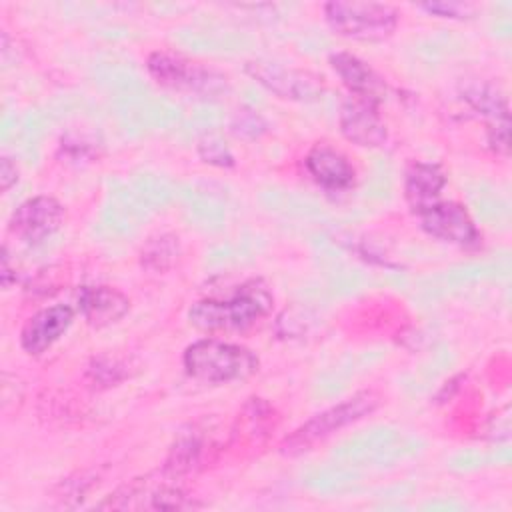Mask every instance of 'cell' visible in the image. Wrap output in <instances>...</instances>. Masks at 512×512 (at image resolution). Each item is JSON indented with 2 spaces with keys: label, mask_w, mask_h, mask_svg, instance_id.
Returning a JSON list of instances; mask_svg holds the SVG:
<instances>
[{
  "label": "cell",
  "mask_w": 512,
  "mask_h": 512,
  "mask_svg": "<svg viewBox=\"0 0 512 512\" xmlns=\"http://www.w3.org/2000/svg\"><path fill=\"white\" fill-rule=\"evenodd\" d=\"M270 304V292L262 284L250 282L240 286L228 298L198 300L188 310V320L192 326L206 332L244 330L266 316Z\"/></svg>",
  "instance_id": "cell-1"
},
{
  "label": "cell",
  "mask_w": 512,
  "mask_h": 512,
  "mask_svg": "<svg viewBox=\"0 0 512 512\" xmlns=\"http://www.w3.org/2000/svg\"><path fill=\"white\" fill-rule=\"evenodd\" d=\"M178 44L196 52H234L246 42L242 34L214 28H188L176 32Z\"/></svg>",
  "instance_id": "cell-23"
},
{
  "label": "cell",
  "mask_w": 512,
  "mask_h": 512,
  "mask_svg": "<svg viewBox=\"0 0 512 512\" xmlns=\"http://www.w3.org/2000/svg\"><path fill=\"white\" fill-rule=\"evenodd\" d=\"M246 74L284 100L314 102L324 94V82L318 74L280 62L250 60L246 64Z\"/></svg>",
  "instance_id": "cell-7"
},
{
  "label": "cell",
  "mask_w": 512,
  "mask_h": 512,
  "mask_svg": "<svg viewBox=\"0 0 512 512\" xmlns=\"http://www.w3.org/2000/svg\"><path fill=\"white\" fill-rule=\"evenodd\" d=\"M302 482L308 490L316 494H342L352 490L360 482V474L352 466L332 462V464L310 468L304 474Z\"/></svg>",
  "instance_id": "cell-22"
},
{
  "label": "cell",
  "mask_w": 512,
  "mask_h": 512,
  "mask_svg": "<svg viewBox=\"0 0 512 512\" xmlns=\"http://www.w3.org/2000/svg\"><path fill=\"white\" fill-rule=\"evenodd\" d=\"M468 202H470L476 218L490 226L506 224L510 218L508 200L490 184H484V182L474 184L468 190Z\"/></svg>",
  "instance_id": "cell-25"
},
{
  "label": "cell",
  "mask_w": 512,
  "mask_h": 512,
  "mask_svg": "<svg viewBox=\"0 0 512 512\" xmlns=\"http://www.w3.org/2000/svg\"><path fill=\"white\" fill-rule=\"evenodd\" d=\"M308 174L328 190H346L354 184V168L344 154L330 146H314L306 154Z\"/></svg>",
  "instance_id": "cell-19"
},
{
  "label": "cell",
  "mask_w": 512,
  "mask_h": 512,
  "mask_svg": "<svg viewBox=\"0 0 512 512\" xmlns=\"http://www.w3.org/2000/svg\"><path fill=\"white\" fill-rule=\"evenodd\" d=\"M116 110L124 126L138 130H166L172 128L182 116L176 102L150 94L116 100Z\"/></svg>",
  "instance_id": "cell-15"
},
{
  "label": "cell",
  "mask_w": 512,
  "mask_h": 512,
  "mask_svg": "<svg viewBox=\"0 0 512 512\" xmlns=\"http://www.w3.org/2000/svg\"><path fill=\"white\" fill-rule=\"evenodd\" d=\"M188 506H192V502L186 500L180 488L170 484L168 476H164V480H152L150 476L134 478L98 504L100 510H178Z\"/></svg>",
  "instance_id": "cell-8"
},
{
  "label": "cell",
  "mask_w": 512,
  "mask_h": 512,
  "mask_svg": "<svg viewBox=\"0 0 512 512\" xmlns=\"http://www.w3.org/2000/svg\"><path fill=\"white\" fill-rule=\"evenodd\" d=\"M96 78L100 84H104L108 90L114 92L116 100L148 94L140 76L126 64H118V62L100 64L96 68Z\"/></svg>",
  "instance_id": "cell-27"
},
{
  "label": "cell",
  "mask_w": 512,
  "mask_h": 512,
  "mask_svg": "<svg viewBox=\"0 0 512 512\" xmlns=\"http://www.w3.org/2000/svg\"><path fill=\"white\" fill-rule=\"evenodd\" d=\"M214 450H216V444L210 438V434L206 432V428L192 424L176 436V440L164 460L162 474L168 476L170 480L192 474L198 468H202L206 462L212 460Z\"/></svg>",
  "instance_id": "cell-13"
},
{
  "label": "cell",
  "mask_w": 512,
  "mask_h": 512,
  "mask_svg": "<svg viewBox=\"0 0 512 512\" xmlns=\"http://www.w3.org/2000/svg\"><path fill=\"white\" fill-rule=\"evenodd\" d=\"M446 186V174L438 164L432 162H416L408 168L404 180V194L408 202L420 210L440 196Z\"/></svg>",
  "instance_id": "cell-20"
},
{
  "label": "cell",
  "mask_w": 512,
  "mask_h": 512,
  "mask_svg": "<svg viewBox=\"0 0 512 512\" xmlns=\"http://www.w3.org/2000/svg\"><path fill=\"white\" fill-rule=\"evenodd\" d=\"M506 274H508V258L492 260V262L460 264V266H454V268L446 270L442 276L434 278V282H440V284H436L432 290L448 288V286L458 288L462 284H472V282L498 278V276H506Z\"/></svg>",
  "instance_id": "cell-26"
},
{
  "label": "cell",
  "mask_w": 512,
  "mask_h": 512,
  "mask_svg": "<svg viewBox=\"0 0 512 512\" xmlns=\"http://www.w3.org/2000/svg\"><path fill=\"white\" fill-rule=\"evenodd\" d=\"M378 406V396L374 392H358L352 398L338 402L320 414L306 420L302 426H298L286 440L282 442V452L288 456L302 454L316 446L318 442L332 436L336 430L346 428L348 424L368 416Z\"/></svg>",
  "instance_id": "cell-4"
},
{
  "label": "cell",
  "mask_w": 512,
  "mask_h": 512,
  "mask_svg": "<svg viewBox=\"0 0 512 512\" xmlns=\"http://www.w3.org/2000/svg\"><path fill=\"white\" fill-rule=\"evenodd\" d=\"M376 106L378 104H372L362 98H350L344 102L338 116V124L346 140L366 148L382 146L388 140L386 124Z\"/></svg>",
  "instance_id": "cell-14"
},
{
  "label": "cell",
  "mask_w": 512,
  "mask_h": 512,
  "mask_svg": "<svg viewBox=\"0 0 512 512\" xmlns=\"http://www.w3.org/2000/svg\"><path fill=\"white\" fill-rule=\"evenodd\" d=\"M182 362L188 376L206 384L246 380L258 370V358L252 350L214 338L192 342L184 350Z\"/></svg>",
  "instance_id": "cell-3"
},
{
  "label": "cell",
  "mask_w": 512,
  "mask_h": 512,
  "mask_svg": "<svg viewBox=\"0 0 512 512\" xmlns=\"http://www.w3.org/2000/svg\"><path fill=\"white\" fill-rule=\"evenodd\" d=\"M488 464H496L494 462V452L492 454H484V452L474 450V448L460 450V452H456L448 460V468L452 472H460V474L462 472H474V470H478L482 466H488Z\"/></svg>",
  "instance_id": "cell-34"
},
{
  "label": "cell",
  "mask_w": 512,
  "mask_h": 512,
  "mask_svg": "<svg viewBox=\"0 0 512 512\" xmlns=\"http://www.w3.org/2000/svg\"><path fill=\"white\" fill-rule=\"evenodd\" d=\"M266 128H268L266 120H264L256 110H252V108H242V110H238V112L232 116V120H230V130H232L236 136L248 138V140L262 136V134L266 132Z\"/></svg>",
  "instance_id": "cell-33"
},
{
  "label": "cell",
  "mask_w": 512,
  "mask_h": 512,
  "mask_svg": "<svg viewBox=\"0 0 512 512\" xmlns=\"http://www.w3.org/2000/svg\"><path fill=\"white\" fill-rule=\"evenodd\" d=\"M180 256V242L174 234L162 232L142 246L140 250V262L150 272H166L170 270Z\"/></svg>",
  "instance_id": "cell-29"
},
{
  "label": "cell",
  "mask_w": 512,
  "mask_h": 512,
  "mask_svg": "<svg viewBox=\"0 0 512 512\" xmlns=\"http://www.w3.org/2000/svg\"><path fill=\"white\" fill-rule=\"evenodd\" d=\"M424 510H430V512H460V510H464L466 506L462 504V502H458V500H446V498H436V500H430V502H426L424 506H422Z\"/></svg>",
  "instance_id": "cell-40"
},
{
  "label": "cell",
  "mask_w": 512,
  "mask_h": 512,
  "mask_svg": "<svg viewBox=\"0 0 512 512\" xmlns=\"http://www.w3.org/2000/svg\"><path fill=\"white\" fill-rule=\"evenodd\" d=\"M274 410L262 398H250L244 408L238 412L236 424L232 428V438L240 444L258 446L262 444L270 430L274 428Z\"/></svg>",
  "instance_id": "cell-21"
},
{
  "label": "cell",
  "mask_w": 512,
  "mask_h": 512,
  "mask_svg": "<svg viewBox=\"0 0 512 512\" xmlns=\"http://www.w3.org/2000/svg\"><path fill=\"white\" fill-rule=\"evenodd\" d=\"M330 66L344 82V86L354 94V98L378 104L386 98L384 80L360 58L348 52H336L330 56Z\"/></svg>",
  "instance_id": "cell-18"
},
{
  "label": "cell",
  "mask_w": 512,
  "mask_h": 512,
  "mask_svg": "<svg viewBox=\"0 0 512 512\" xmlns=\"http://www.w3.org/2000/svg\"><path fill=\"white\" fill-rule=\"evenodd\" d=\"M464 100L478 110L482 116L490 118L492 124H506L510 122L508 114V100L506 96L490 82H476L464 88ZM490 124V126H492Z\"/></svg>",
  "instance_id": "cell-24"
},
{
  "label": "cell",
  "mask_w": 512,
  "mask_h": 512,
  "mask_svg": "<svg viewBox=\"0 0 512 512\" xmlns=\"http://www.w3.org/2000/svg\"><path fill=\"white\" fill-rule=\"evenodd\" d=\"M146 68L158 84L170 90L190 92L202 98H218L228 92V78L224 74L170 52H152Z\"/></svg>",
  "instance_id": "cell-6"
},
{
  "label": "cell",
  "mask_w": 512,
  "mask_h": 512,
  "mask_svg": "<svg viewBox=\"0 0 512 512\" xmlns=\"http://www.w3.org/2000/svg\"><path fill=\"white\" fill-rule=\"evenodd\" d=\"M420 450L422 442L416 436H408L394 426H372L344 438L332 450V458L352 468H386L416 456Z\"/></svg>",
  "instance_id": "cell-2"
},
{
  "label": "cell",
  "mask_w": 512,
  "mask_h": 512,
  "mask_svg": "<svg viewBox=\"0 0 512 512\" xmlns=\"http://www.w3.org/2000/svg\"><path fill=\"white\" fill-rule=\"evenodd\" d=\"M262 202L276 212H284V214H298V216H312V214H320L318 206H314L312 202H308L302 196H296L292 192L286 190H266L262 194Z\"/></svg>",
  "instance_id": "cell-31"
},
{
  "label": "cell",
  "mask_w": 512,
  "mask_h": 512,
  "mask_svg": "<svg viewBox=\"0 0 512 512\" xmlns=\"http://www.w3.org/2000/svg\"><path fill=\"white\" fill-rule=\"evenodd\" d=\"M418 212L420 226L434 238L460 248H476L480 232L468 210L456 202H432Z\"/></svg>",
  "instance_id": "cell-10"
},
{
  "label": "cell",
  "mask_w": 512,
  "mask_h": 512,
  "mask_svg": "<svg viewBox=\"0 0 512 512\" xmlns=\"http://www.w3.org/2000/svg\"><path fill=\"white\" fill-rule=\"evenodd\" d=\"M16 182H18L16 164L8 156H2L0 158V188H2V192H8Z\"/></svg>",
  "instance_id": "cell-38"
},
{
  "label": "cell",
  "mask_w": 512,
  "mask_h": 512,
  "mask_svg": "<svg viewBox=\"0 0 512 512\" xmlns=\"http://www.w3.org/2000/svg\"><path fill=\"white\" fill-rule=\"evenodd\" d=\"M420 8L444 18H466V14L472 12V6L462 2H428V4H422Z\"/></svg>",
  "instance_id": "cell-37"
},
{
  "label": "cell",
  "mask_w": 512,
  "mask_h": 512,
  "mask_svg": "<svg viewBox=\"0 0 512 512\" xmlns=\"http://www.w3.org/2000/svg\"><path fill=\"white\" fill-rule=\"evenodd\" d=\"M372 358H380V354H374V352H364L360 356H354V358H346L342 360L338 366H334L332 370L324 372L320 376V382H318V390L326 396H332V394H338L342 388H346V382L362 368L370 366Z\"/></svg>",
  "instance_id": "cell-30"
},
{
  "label": "cell",
  "mask_w": 512,
  "mask_h": 512,
  "mask_svg": "<svg viewBox=\"0 0 512 512\" xmlns=\"http://www.w3.org/2000/svg\"><path fill=\"white\" fill-rule=\"evenodd\" d=\"M128 182L152 212L168 206L176 196L174 184L166 176L156 172H136Z\"/></svg>",
  "instance_id": "cell-28"
},
{
  "label": "cell",
  "mask_w": 512,
  "mask_h": 512,
  "mask_svg": "<svg viewBox=\"0 0 512 512\" xmlns=\"http://www.w3.org/2000/svg\"><path fill=\"white\" fill-rule=\"evenodd\" d=\"M198 156L202 158V162H206L210 166H218V168L234 166V154H232L230 146L226 144V140L222 136L212 134V132H206L200 136Z\"/></svg>",
  "instance_id": "cell-32"
},
{
  "label": "cell",
  "mask_w": 512,
  "mask_h": 512,
  "mask_svg": "<svg viewBox=\"0 0 512 512\" xmlns=\"http://www.w3.org/2000/svg\"><path fill=\"white\" fill-rule=\"evenodd\" d=\"M64 222V208L52 196H34L22 202L12 218L10 230L28 244L48 240Z\"/></svg>",
  "instance_id": "cell-11"
},
{
  "label": "cell",
  "mask_w": 512,
  "mask_h": 512,
  "mask_svg": "<svg viewBox=\"0 0 512 512\" xmlns=\"http://www.w3.org/2000/svg\"><path fill=\"white\" fill-rule=\"evenodd\" d=\"M78 310L90 326L104 328L130 310V300L112 286H82L78 292Z\"/></svg>",
  "instance_id": "cell-17"
},
{
  "label": "cell",
  "mask_w": 512,
  "mask_h": 512,
  "mask_svg": "<svg viewBox=\"0 0 512 512\" xmlns=\"http://www.w3.org/2000/svg\"><path fill=\"white\" fill-rule=\"evenodd\" d=\"M220 122V112L216 110V108H212V106H206V108H200V110H196V114H194V124L198 126V130H212L216 124ZM204 132V134H206Z\"/></svg>",
  "instance_id": "cell-39"
},
{
  "label": "cell",
  "mask_w": 512,
  "mask_h": 512,
  "mask_svg": "<svg viewBox=\"0 0 512 512\" xmlns=\"http://www.w3.org/2000/svg\"><path fill=\"white\" fill-rule=\"evenodd\" d=\"M74 312L66 304H54L38 310L28 318L20 332V344L28 354H42L48 350L72 324Z\"/></svg>",
  "instance_id": "cell-16"
},
{
  "label": "cell",
  "mask_w": 512,
  "mask_h": 512,
  "mask_svg": "<svg viewBox=\"0 0 512 512\" xmlns=\"http://www.w3.org/2000/svg\"><path fill=\"white\" fill-rule=\"evenodd\" d=\"M324 18L334 32L368 42L388 38L398 24L396 8L382 2H328Z\"/></svg>",
  "instance_id": "cell-5"
},
{
  "label": "cell",
  "mask_w": 512,
  "mask_h": 512,
  "mask_svg": "<svg viewBox=\"0 0 512 512\" xmlns=\"http://www.w3.org/2000/svg\"><path fill=\"white\" fill-rule=\"evenodd\" d=\"M180 200L190 222L202 230H220L228 214L226 188L212 180H192L182 186Z\"/></svg>",
  "instance_id": "cell-12"
},
{
  "label": "cell",
  "mask_w": 512,
  "mask_h": 512,
  "mask_svg": "<svg viewBox=\"0 0 512 512\" xmlns=\"http://www.w3.org/2000/svg\"><path fill=\"white\" fill-rule=\"evenodd\" d=\"M90 374L100 384H114V382H118L122 378L120 366L114 360H108V358L94 360V364L90 366Z\"/></svg>",
  "instance_id": "cell-36"
},
{
  "label": "cell",
  "mask_w": 512,
  "mask_h": 512,
  "mask_svg": "<svg viewBox=\"0 0 512 512\" xmlns=\"http://www.w3.org/2000/svg\"><path fill=\"white\" fill-rule=\"evenodd\" d=\"M316 316L304 308H294V310H286L280 318H278V326L280 332L286 336H302L308 332V328L314 324Z\"/></svg>",
  "instance_id": "cell-35"
},
{
  "label": "cell",
  "mask_w": 512,
  "mask_h": 512,
  "mask_svg": "<svg viewBox=\"0 0 512 512\" xmlns=\"http://www.w3.org/2000/svg\"><path fill=\"white\" fill-rule=\"evenodd\" d=\"M152 214L128 180H112L98 218V234L104 238L132 236Z\"/></svg>",
  "instance_id": "cell-9"
}]
</instances>
